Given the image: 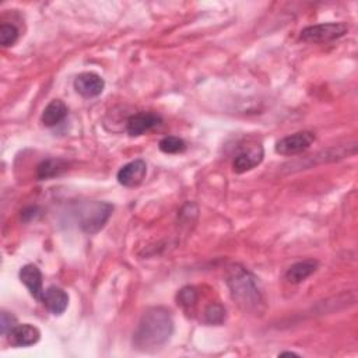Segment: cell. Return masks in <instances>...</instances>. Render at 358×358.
<instances>
[{"label":"cell","instance_id":"cell-20","mask_svg":"<svg viewBox=\"0 0 358 358\" xmlns=\"http://www.w3.org/2000/svg\"><path fill=\"white\" fill-rule=\"evenodd\" d=\"M16 325H17L16 317L12 313L3 311L2 315H0V331H2V335L8 336Z\"/></svg>","mask_w":358,"mask_h":358},{"label":"cell","instance_id":"cell-8","mask_svg":"<svg viewBox=\"0 0 358 358\" xmlns=\"http://www.w3.org/2000/svg\"><path fill=\"white\" fill-rule=\"evenodd\" d=\"M146 175H147V164L143 160H135L118 171L116 179L125 188H135L144 181Z\"/></svg>","mask_w":358,"mask_h":358},{"label":"cell","instance_id":"cell-9","mask_svg":"<svg viewBox=\"0 0 358 358\" xmlns=\"http://www.w3.org/2000/svg\"><path fill=\"white\" fill-rule=\"evenodd\" d=\"M263 157H265V151L260 144H255L249 147L248 150L240 153L235 157V160L232 163L234 172L244 174L247 171L254 170L263 161Z\"/></svg>","mask_w":358,"mask_h":358},{"label":"cell","instance_id":"cell-6","mask_svg":"<svg viewBox=\"0 0 358 358\" xmlns=\"http://www.w3.org/2000/svg\"><path fill=\"white\" fill-rule=\"evenodd\" d=\"M74 89L85 98H94L102 94L105 89V82L97 73L86 71L80 73L74 78Z\"/></svg>","mask_w":358,"mask_h":358},{"label":"cell","instance_id":"cell-2","mask_svg":"<svg viewBox=\"0 0 358 358\" xmlns=\"http://www.w3.org/2000/svg\"><path fill=\"white\" fill-rule=\"evenodd\" d=\"M227 284L235 302L245 312L258 313L263 305L262 294L256 286L255 277L243 266L232 265L227 274Z\"/></svg>","mask_w":358,"mask_h":358},{"label":"cell","instance_id":"cell-1","mask_svg":"<svg viewBox=\"0 0 358 358\" xmlns=\"http://www.w3.org/2000/svg\"><path fill=\"white\" fill-rule=\"evenodd\" d=\"M174 332V321L164 306L148 308L140 317L133 333V346L137 350L148 351L166 344Z\"/></svg>","mask_w":358,"mask_h":358},{"label":"cell","instance_id":"cell-19","mask_svg":"<svg viewBox=\"0 0 358 358\" xmlns=\"http://www.w3.org/2000/svg\"><path fill=\"white\" fill-rule=\"evenodd\" d=\"M197 301V291L194 287H183L178 293V304H181L183 308H190L196 304Z\"/></svg>","mask_w":358,"mask_h":358},{"label":"cell","instance_id":"cell-11","mask_svg":"<svg viewBox=\"0 0 358 358\" xmlns=\"http://www.w3.org/2000/svg\"><path fill=\"white\" fill-rule=\"evenodd\" d=\"M8 337L12 346L30 347L39 342V339H41V332L38 331V328L30 324H23V325H16L12 329V332L8 335Z\"/></svg>","mask_w":358,"mask_h":358},{"label":"cell","instance_id":"cell-12","mask_svg":"<svg viewBox=\"0 0 358 358\" xmlns=\"http://www.w3.org/2000/svg\"><path fill=\"white\" fill-rule=\"evenodd\" d=\"M43 302L51 313L62 315L67 309L69 295L65 290H62L56 286H51L49 289L45 290L44 297H43Z\"/></svg>","mask_w":358,"mask_h":358},{"label":"cell","instance_id":"cell-18","mask_svg":"<svg viewBox=\"0 0 358 358\" xmlns=\"http://www.w3.org/2000/svg\"><path fill=\"white\" fill-rule=\"evenodd\" d=\"M205 320L209 325H221L225 320V309L220 304H212L205 311Z\"/></svg>","mask_w":358,"mask_h":358},{"label":"cell","instance_id":"cell-5","mask_svg":"<svg viewBox=\"0 0 358 358\" xmlns=\"http://www.w3.org/2000/svg\"><path fill=\"white\" fill-rule=\"evenodd\" d=\"M315 142V135L308 131L286 136L276 143V153L282 155H297L306 151Z\"/></svg>","mask_w":358,"mask_h":358},{"label":"cell","instance_id":"cell-7","mask_svg":"<svg viewBox=\"0 0 358 358\" xmlns=\"http://www.w3.org/2000/svg\"><path fill=\"white\" fill-rule=\"evenodd\" d=\"M161 124H163V119L160 115L153 112H139L129 118L126 131L131 136L137 137L157 126H160Z\"/></svg>","mask_w":358,"mask_h":358},{"label":"cell","instance_id":"cell-14","mask_svg":"<svg viewBox=\"0 0 358 358\" xmlns=\"http://www.w3.org/2000/svg\"><path fill=\"white\" fill-rule=\"evenodd\" d=\"M316 269L317 263L315 260H302L289 267V270L286 271V278L291 284H300L304 280H306L309 276H312L316 271Z\"/></svg>","mask_w":358,"mask_h":358},{"label":"cell","instance_id":"cell-16","mask_svg":"<svg viewBox=\"0 0 358 358\" xmlns=\"http://www.w3.org/2000/svg\"><path fill=\"white\" fill-rule=\"evenodd\" d=\"M158 148H160L166 154H178L186 150V143L177 136H166L164 139L158 143Z\"/></svg>","mask_w":358,"mask_h":358},{"label":"cell","instance_id":"cell-17","mask_svg":"<svg viewBox=\"0 0 358 358\" xmlns=\"http://www.w3.org/2000/svg\"><path fill=\"white\" fill-rule=\"evenodd\" d=\"M19 34L20 32L16 25L3 23L2 25H0V44H2L3 48L14 45L19 39Z\"/></svg>","mask_w":358,"mask_h":358},{"label":"cell","instance_id":"cell-3","mask_svg":"<svg viewBox=\"0 0 358 358\" xmlns=\"http://www.w3.org/2000/svg\"><path fill=\"white\" fill-rule=\"evenodd\" d=\"M113 206L107 202H86L78 206L77 220L80 228L87 234L98 232L109 220Z\"/></svg>","mask_w":358,"mask_h":358},{"label":"cell","instance_id":"cell-13","mask_svg":"<svg viewBox=\"0 0 358 358\" xmlns=\"http://www.w3.org/2000/svg\"><path fill=\"white\" fill-rule=\"evenodd\" d=\"M66 116H67L66 104L60 100H54L45 107L43 116H41V121L45 126L54 128V126L59 125L60 122H63Z\"/></svg>","mask_w":358,"mask_h":358},{"label":"cell","instance_id":"cell-10","mask_svg":"<svg viewBox=\"0 0 358 358\" xmlns=\"http://www.w3.org/2000/svg\"><path fill=\"white\" fill-rule=\"evenodd\" d=\"M20 280L28 289L30 294L36 300L43 302L44 287H43V273L35 265H25L20 270Z\"/></svg>","mask_w":358,"mask_h":358},{"label":"cell","instance_id":"cell-21","mask_svg":"<svg viewBox=\"0 0 358 358\" xmlns=\"http://www.w3.org/2000/svg\"><path fill=\"white\" fill-rule=\"evenodd\" d=\"M36 216H39L38 208H27L21 212V217L24 221H31V220L36 219Z\"/></svg>","mask_w":358,"mask_h":358},{"label":"cell","instance_id":"cell-4","mask_svg":"<svg viewBox=\"0 0 358 358\" xmlns=\"http://www.w3.org/2000/svg\"><path fill=\"white\" fill-rule=\"evenodd\" d=\"M348 31L344 23H322L316 25H309L301 31V39L305 43H329L344 36Z\"/></svg>","mask_w":358,"mask_h":358},{"label":"cell","instance_id":"cell-15","mask_svg":"<svg viewBox=\"0 0 358 358\" xmlns=\"http://www.w3.org/2000/svg\"><path fill=\"white\" fill-rule=\"evenodd\" d=\"M67 161L62 160V158H47L36 167V177L41 181L59 177L67 170Z\"/></svg>","mask_w":358,"mask_h":358},{"label":"cell","instance_id":"cell-22","mask_svg":"<svg viewBox=\"0 0 358 358\" xmlns=\"http://www.w3.org/2000/svg\"><path fill=\"white\" fill-rule=\"evenodd\" d=\"M283 355H298V354H295V353H290V351H286V353H282V354H280V357H283Z\"/></svg>","mask_w":358,"mask_h":358}]
</instances>
